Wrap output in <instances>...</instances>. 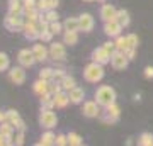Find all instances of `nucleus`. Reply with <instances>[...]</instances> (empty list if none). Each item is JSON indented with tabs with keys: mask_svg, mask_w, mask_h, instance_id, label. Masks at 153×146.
Returning a JSON list of instances; mask_svg holds the SVG:
<instances>
[{
	"mask_svg": "<svg viewBox=\"0 0 153 146\" xmlns=\"http://www.w3.org/2000/svg\"><path fill=\"white\" fill-rule=\"evenodd\" d=\"M95 100H97L99 105H102V107H107L111 104L116 102V90L112 87L109 85H102L97 88V92H95Z\"/></svg>",
	"mask_w": 153,
	"mask_h": 146,
	"instance_id": "obj_1",
	"label": "nucleus"
},
{
	"mask_svg": "<svg viewBox=\"0 0 153 146\" xmlns=\"http://www.w3.org/2000/svg\"><path fill=\"white\" fill-rule=\"evenodd\" d=\"M104 65H100V63H90V65L85 66V70H83V76H85V80L90 82V83H97L104 78Z\"/></svg>",
	"mask_w": 153,
	"mask_h": 146,
	"instance_id": "obj_2",
	"label": "nucleus"
},
{
	"mask_svg": "<svg viewBox=\"0 0 153 146\" xmlns=\"http://www.w3.org/2000/svg\"><path fill=\"white\" fill-rule=\"evenodd\" d=\"M24 17L22 14H12L9 12L7 17L4 19V26H5L7 31H12V33H16V31H22L24 29Z\"/></svg>",
	"mask_w": 153,
	"mask_h": 146,
	"instance_id": "obj_3",
	"label": "nucleus"
},
{
	"mask_svg": "<svg viewBox=\"0 0 153 146\" xmlns=\"http://www.w3.org/2000/svg\"><path fill=\"white\" fill-rule=\"evenodd\" d=\"M39 124L43 126V127H46V129H53V127L58 124V117H56V114L53 112V109H41Z\"/></svg>",
	"mask_w": 153,
	"mask_h": 146,
	"instance_id": "obj_4",
	"label": "nucleus"
},
{
	"mask_svg": "<svg viewBox=\"0 0 153 146\" xmlns=\"http://www.w3.org/2000/svg\"><path fill=\"white\" fill-rule=\"evenodd\" d=\"M119 114H121V110L114 102V104H111V105H107V107H104V112L99 114V117L105 124H112V122H116V121L119 119Z\"/></svg>",
	"mask_w": 153,
	"mask_h": 146,
	"instance_id": "obj_5",
	"label": "nucleus"
},
{
	"mask_svg": "<svg viewBox=\"0 0 153 146\" xmlns=\"http://www.w3.org/2000/svg\"><path fill=\"white\" fill-rule=\"evenodd\" d=\"M129 63V58L126 56L124 51H114L111 54V65L114 70H124Z\"/></svg>",
	"mask_w": 153,
	"mask_h": 146,
	"instance_id": "obj_6",
	"label": "nucleus"
},
{
	"mask_svg": "<svg viewBox=\"0 0 153 146\" xmlns=\"http://www.w3.org/2000/svg\"><path fill=\"white\" fill-rule=\"evenodd\" d=\"M17 61H19V65H22L24 68H31V66L36 63L33 49H31V51H29V49H21L19 54H17Z\"/></svg>",
	"mask_w": 153,
	"mask_h": 146,
	"instance_id": "obj_7",
	"label": "nucleus"
},
{
	"mask_svg": "<svg viewBox=\"0 0 153 146\" xmlns=\"http://www.w3.org/2000/svg\"><path fill=\"white\" fill-rule=\"evenodd\" d=\"M5 121H7V122H10V124L14 126L17 131H24V129H26L24 121L21 119L19 112H17V110H14V109H10V110H7V112H5Z\"/></svg>",
	"mask_w": 153,
	"mask_h": 146,
	"instance_id": "obj_8",
	"label": "nucleus"
},
{
	"mask_svg": "<svg viewBox=\"0 0 153 146\" xmlns=\"http://www.w3.org/2000/svg\"><path fill=\"white\" fill-rule=\"evenodd\" d=\"M92 60L95 63H100V65H107V63H111V53L104 46L102 48H95L92 51Z\"/></svg>",
	"mask_w": 153,
	"mask_h": 146,
	"instance_id": "obj_9",
	"label": "nucleus"
},
{
	"mask_svg": "<svg viewBox=\"0 0 153 146\" xmlns=\"http://www.w3.org/2000/svg\"><path fill=\"white\" fill-rule=\"evenodd\" d=\"M9 78H10L12 83H16V85H22L24 82H26V71H24V66H14L10 68L9 71Z\"/></svg>",
	"mask_w": 153,
	"mask_h": 146,
	"instance_id": "obj_10",
	"label": "nucleus"
},
{
	"mask_svg": "<svg viewBox=\"0 0 153 146\" xmlns=\"http://www.w3.org/2000/svg\"><path fill=\"white\" fill-rule=\"evenodd\" d=\"M49 56H51L55 61L65 60V56H66L65 43H51V48H49Z\"/></svg>",
	"mask_w": 153,
	"mask_h": 146,
	"instance_id": "obj_11",
	"label": "nucleus"
},
{
	"mask_svg": "<svg viewBox=\"0 0 153 146\" xmlns=\"http://www.w3.org/2000/svg\"><path fill=\"white\" fill-rule=\"evenodd\" d=\"M22 33H24V38L29 39V41L39 39V34H41L39 33V29H38V26H36V22H29V21H26Z\"/></svg>",
	"mask_w": 153,
	"mask_h": 146,
	"instance_id": "obj_12",
	"label": "nucleus"
},
{
	"mask_svg": "<svg viewBox=\"0 0 153 146\" xmlns=\"http://www.w3.org/2000/svg\"><path fill=\"white\" fill-rule=\"evenodd\" d=\"M123 31V26H121L119 22L116 21H111V22H104V33L109 36V38H117Z\"/></svg>",
	"mask_w": 153,
	"mask_h": 146,
	"instance_id": "obj_13",
	"label": "nucleus"
},
{
	"mask_svg": "<svg viewBox=\"0 0 153 146\" xmlns=\"http://www.w3.org/2000/svg\"><path fill=\"white\" fill-rule=\"evenodd\" d=\"M82 112H83V116H85V117H97L99 114H100L97 100H87V102L83 104Z\"/></svg>",
	"mask_w": 153,
	"mask_h": 146,
	"instance_id": "obj_14",
	"label": "nucleus"
},
{
	"mask_svg": "<svg viewBox=\"0 0 153 146\" xmlns=\"http://www.w3.org/2000/svg\"><path fill=\"white\" fill-rule=\"evenodd\" d=\"M116 14H117V10H116V7L111 5V4H104V5L100 7V19H102L104 22L114 21Z\"/></svg>",
	"mask_w": 153,
	"mask_h": 146,
	"instance_id": "obj_15",
	"label": "nucleus"
},
{
	"mask_svg": "<svg viewBox=\"0 0 153 146\" xmlns=\"http://www.w3.org/2000/svg\"><path fill=\"white\" fill-rule=\"evenodd\" d=\"M78 22H80V31H83V33H90L95 26V21L90 14H82L78 17Z\"/></svg>",
	"mask_w": 153,
	"mask_h": 146,
	"instance_id": "obj_16",
	"label": "nucleus"
},
{
	"mask_svg": "<svg viewBox=\"0 0 153 146\" xmlns=\"http://www.w3.org/2000/svg\"><path fill=\"white\" fill-rule=\"evenodd\" d=\"M14 131H16V127H14L10 122H7V121H4V122L0 124V133L7 138V145H14V141H12V138H14Z\"/></svg>",
	"mask_w": 153,
	"mask_h": 146,
	"instance_id": "obj_17",
	"label": "nucleus"
},
{
	"mask_svg": "<svg viewBox=\"0 0 153 146\" xmlns=\"http://www.w3.org/2000/svg\"><path fill=\"white\" fill-rule=\"evenodd\" d=\"M68 102H70V95H68V92L61 90V92L55 93V107L65 109L66 105H68Z\"/></svg>",
	"mask_w": 153,
	"mask_h": 146,
	"instance_id": "obj_18",
	"label": "nucleus"
},
{
	"mask_svg": "<svg viewBox=\"0 0 153 146\" xmlns=\"http://www.w3.org/2000/svg\"><path fill=\"white\" fill-rule=\"evenodd\" d=\"M33 90H34V93H38L39 97H41V95H44L46 92H49V82L48 80H43V78H39V80L34 82Z\"/></svg>",
	"mask_w": 153,
	"mask_h": 146,
	"instance_id": "obj_19",
	"label": "nucleus"
},
{
	"mask_svg": "<svg viewBox=\"0 0 153 146\" xmlns=\"http://www.w3.org/2000/svg\"><path fill=\"white\" fill-rule=\"evenodd\" d=\"M68 95H70L71 104H80L83 100V97H85V90L80 88V87H75V88H71L70 92H68Z\"/></svg>",
	"mask_w": 153,
	"mask_h": 146,
	"instance_id": "obj_20",
	"label": "nucleus"
},
{
	"mask_svg": "<svg viewBox=\"0 0 153 146\" xmlns=\"http://www.w3.org/2000/svg\"><path fill=\"white\" fill-rule=\"evenodd\" d=\"M33 53H34V58H36V61H44L46 58H48V53H49V51L44 48L43 44H34Z\"/></svg>",
	"mask_w": 153,
	"mask_h": 146,
	"instance_id": "obj_21",
	"label": "nucleus"
},
{
	"mask_svg": "<svg viewBox=\"0 0 153 146\" xmlns=\"http://www.w3.org/2000/svg\"><path fill=\"white\" fill-rule=\"evenodd\" d=\"M55 107V95L51 92H46L41 95V109H53Z\"/></svg>",
	"mask_w": 153,
	"mask_h": 146,
	"instance_id": "obj_22",
	"label": "nucleus"
},
{
	"mask_svg": "<svg viewBox=\"0 0 153 146\" xmlns=\"http://www.w3.org/2000/svg\"><path fill=\"white\" fill-rule=\"evenodd\" d=\"M63 27H65V31H80V22L76 17H68L65 22H63Z\"/></svg>",
	"mask_w": 153,
	"mask_h": 146,
	"instance_id": "obj_23",
	"label": "nucleus"
},
{
	"mask_svg": "<svg viewBox=\"0 0 153 146\" xmlns=\"http://www.w3.org/2000/svg\"><path fill=\"white\" fill-rule=\"evenodd\" d=\"M63 43L68 44V46H75L78 43V34H76V31H65V34H63Z\"/></svg>",
	"mask_w": 153,
	"mask_h": 146,
	"instance_id": "obj_24",
	"label": "nucleus"
},
{
	"mask_svg": "<svg viewBox=\"0 0 153 146\" xmlns=\"http://www.w3.org/2000/svg\"><path fill=\"white\" fill-rule=\"evenodd\" d=\"M9 12H12V14H24L22 0H9Z\"/></svg>",
	"mask_w": 153,
	"mask_h": 146,
	"instance_id": "obj_25",
	"label": "nucleus"
},
{
	"mask_svg": "<svg viewBox=\"0 0 153 146\" xmlns=\"http://www.w3.org/2000/svg\"><path fill=\"white\" fill-rule=\"evenodd\" d=\"M55 143H56V136L48 129L43 136H41V141H39L38 145H39V146H43V145H44V146H48V145H55Z\"/></svg>",
	"mask_w": 153,
	"mask_h": 146,
	"instance_id": "obj_26",
	"label": "nucleus"
},
{
	"mask_svg": "<svg viewBox=\"0 0 153 146\" xmlns=\"http://www.w3.org/2000/svg\"><path fill=\"white\" fill-rule=\"evenodd\" d=\"M116 21L119 22L123 27H128L129 26V14H128L124 9H121V10H117V14H116Z\"/></svg>",
	"mask_w": 153,
	"mask_h": 146,
	"instance_id": "obj_27",
	"label": "nucleus"
},
{
	"mask_svg": "<svg viewBox=\"0 0 153 146\" xmlns=\"http://www.w3.org/2000/svg\"><path fill=\"white\" fill-rule=\"evenodd\" d=\"M39 21H46V22H53V21H58V12L55 9H49L46 12H41V19Z\"/></svg>",
	"mask_w": 153,
	"mask_h": 146,
	"instance_id": "obj_28",
	"label": "nucleus"
},
{
	"mask_svg": "<svg viewBox=\"0 0 153 146\" xmlns=\"http://www.w3.org/2000/svg\"><path fill=\"white\" fill-rule=\"evenodd\" d=\"M60 83H61V88H63L65 92H70L71 88H75V87H76V82H75L73 76H65Z\"/></svg>",
	"mask_w": 153,
	"mask_h": 146,
	"instance_id": "obj_29",
	"label": "nucleus"
},
{
	"mask_svg": "<svg viewBox=\"0 0 153 146\" xmlns=\"http://www.w3.org/2000/svg\"><path fill=\"white\" fill-rule=\"evenodd\" d=\"M116 48H117V51H126V49L129 48V44H128V38H126V36H117V38H116Z\"/></svg>",
	"mask_w": 153,
	"mask_h": 146,
	"instance_id": "obj_30",
	"label": "nucleus"
},
{
	"mask_svg": "<svg viewBox=\"0 0 153 146\" xmlns=\"http://www.w3.org/2000/svg\"><path fill=\"white\" fill-rule=\"evenodd\" d=\"M138 145L140 146H152L153 145V136L150 133H143L140 138H138Z\"/></svg>",
	"mask_w": 153,
	"mask_h": 146,
	"instance_id": "obj_31",
	"label": "nucleus"
},
{
	"mask_svg": "<svg viewBox=\"0 0 153 146\" xmlns=\"http://www.w3.org/2000/svg\"><path fill=\"white\" fill-rule=\"evenodd\" d=\"M66 138H68V145H71V146H80V145H83V139H82L78 134H76V133H70Z\"/></svg>",
	"mask_w": 153,
	"mask_h": 146,
	"instance_id": "obj_32",
	"label": "nucleus"
},
{
	"mask_svg": "<svg viewBox=\"0 0 153 146\" xmlns=\"http://www.w3.org/2000/svg\"><path fill=\"white\" fill-rule=\"evenodd\" d=\"M53 73H55L53 68H41V70H39V78L49 82V80H53Z\"/></svg>",
	"mask_w": 153,
	"mask_h": 146,
	"instance_id": "obj_33",
	"label": "nucleus"
},
{
	"mask_svg": "<svg viewBox=\"0 0 153 146\" xmlns=\"http://www.w3.org/2000/svg\"><path fill=\"white\" fill-rule=\"evenodd\" d=\"M10 66V60L5 53H0V71H5Z\"/></svg>",
	"mask_w": 153,
	"mask_h": 146,
	"instance_id": "obj_34",
	"label": "nucleus"
},
{
	"mask_svg": "<svg viewBox=\"0 0 153 146\" xmlns=\"http://www.w3.org/2000/svg\"><path fill=\"white\" fill-rule=\"evenodd\" d=\"M49 31L53 34H60L61 31H65V27H63V24H60L58 21H53V22H49Z\"/></svg>",
	"mask_w": 153,
	"mask_h": 146,
	"instance_id": "obj_35",
	"label": "nucleus"
},
{
	"mask_svg": "<svg viewBox=\"0 0 153 146\" xmlns=\"http://www.w3.org/2000/svg\"><path fill=\"white\" fill-rule=\"evenodd\" d=\"M53 36H55V34L51 33V31H49V29H46V31H43V33L39 34V39H41V41H43V43H49V41H51V39H53Z\"/></svg>",
	"mask_w": 153,
	"mask_h": 146,
	"instance_id": "obj_36",
	"label": "nucleus"
},
{
	"mask_svg": "<svg viewBox=\"0 0 153 146\" xmlns=\"http://www.w3.org/2000/svg\"><path fill=\"white\" fill-rule=\"evenodd\" d=\"M36 9H38L39 12H46V10H49V4H48V0H38V2H36Z\"/></svg>",
	"mask_w": 153,
	"mask_h": 146,
	"instance_id": "obj_37",
	"label": "nucleus"
},
{
	"mask_svg": "<svg viewBox=\"0 0 153 146\" xmlns=\"http://www.w3.org/2000/svg\"><path fill=\"white\" fill-rule=\"evenodd\" d=\"M126 38H128V44H129V48H138V36H136V34H128Z\"/></svg>",
	"mask_w": 153,
	"mask_h": 146,
	"instance_id": "obj_38",
	"label": "nucleus"
},
{
	"mask_svg": "<svg viewBox=\"0 0 153 146\" xmlns=\"http://www.w3.org/2000/svg\"><path fill=\"white\" fill-rule=\"evenodd\" d=\"M61 90H63V88H61V83H53V82L49 80V92L53 93V95L61 92Z\"/></svg>",
	"mask_w": 153,
	"mask_h": 146,
	"instance_id": "obj_39",
	"label": "nucleus"
},
{
	"mask_svg": "<svg viewBox=\"0 0 153 146\" xmlns=\"http://www.w3.org/2000/svg\"><path fill=\"white\" fill-rule=\"evenodd\" d=\"M55 145H58V146L68 145V138H66L65 134H58V136H56V143H55Z\"/></svg>",
	"mask_w": 153,
	"mask_h": 146,
	"instance_id": "obj_40",
	"label": "nucleus"
},
{
	"mask_svg": "<svg viewBox=\"0 0 153 146\" xmlns=\"http://www.w3.org/2000/svg\"><path fill=\"white\" fill-rule=\"evenodd\" d=\"M104 48L107 49L111 54L114 53V51H117V48H116V43H114V41H107V43H104Z\"/></svg>",
	"mask_w": 153,
	"mask_h": 146,
	"instance_id": "obj_41",
	"label": "nucleus"
},
{
	"mask_svg": "<svg viewBox=\"0 0 153 146\" xmlns=\"http://www.w3.org/2000/svg\"><path fill=\"white\" fill-rule=\"evenodd\" d=\"M14 145H17V146L24 145V131H19V133H17L16 139H14Z\"/></svg>",
	"mask_w": 153,
	"mask_h": 146,
	"instance_id": "obj_42",
	"label": "nucleus"
},
{
	"mask_svg": "<svg viewBox=\"0 0 153 146\" xmlns=\"http://www.w3.org/2000/svg\"><path fill=\"white\" fill-rule=\"evenodd\" d=\"M65 71H63V70H55V73H53V80H63V78H65Z\"/></svg>",
	"mask_w": 153,
	"mask_h": 146,
	"instance_id": "obj_43",
	"label": "nucleus"
},
{
	"mask_svg": "<svg viewBox=\"0 0 153 146\" xmlns=\"http://www.w3.org/2000/svg\"><path fill=\"white\" fill-rule=\"evenodd\" d=\"M36 2H38V0H22L24 9H36Z\"/></svg>",
	"mask_w": 153,
	"mask_h": 146,
	"instance_id": "obj_44",
	"label": "nucleus"
},
{
	"mask_svg": "<svg viewBox=\"0 0 153 146\" xmlns=\"http://www.w3.org/2000/svg\"><path fill=\"white\" fill-rule=\"evenodd\" d=\"M126 53V56H128V58H129V61L131 60H134V54H136V48H128L124 51Z\"/></svg>",
	"mask_w": 153,
	"mask_h": 146,
	"instance_id": "obj_45",
	"label": "nucleus"
},
{
	"mask_svg": "<svg viewBox=\"0 0 153 146\" xmlns=\"http://www.w3.org/2000/svg\"><path fill=\"white\" fill-rule=\"evenodd\" d=\"M145 76L146 78H153V66H146L145 68Z\"/></svg>",
	"mask_w": 153,
	"mask_h": 146,
	"instance_id": "obj_46",
	"label": "nucleus"
},
{
	"mask_svg": "<svg viewBox=\"0 0 153 146\" xmlns=\"http://www.w3.org/2000/svg\"><path fill=\"white\" fill-rule=\"evenodd\" d=\"M48 4H49V9H56L58 7V0H48Z\"/></svg>",
	"mask_w": 153,
	"mask_h": 146,
	"instance_id": "obj_47",
	"label": "nucleus"
},
{
	"mask_svg": "<svg viewBox=\"0 0 153 146\" xmlns=\"http://www.w3.org/2000/svg\"><path fill=\"white\" fill-rule=\"evenodd\" d=\"M0 145H7V138L0 133Z\"/></svg>",
	"mask_w": 153,
	"mask_h": 146,
	"instance_id": "obj_48",
	"label": "nucleus"
},
{
	"mask_svg": "<svg viewBox=\"0 0 153 146\" xmlns=\"http://www.w3.org/2000/svg\"><path fill=\"white\" fill-rule=\"evenodd\" d=\"M4 121H5V114H4V112H2V110H0V124H2Z\"/></svg>",
	"mask_w": 153,
	"mask_h": 146,
	"instance_id": "obj_49",
	"label": "nucleus"
},
{
	"mask_svg": "<svg viewBox=\"0 0 153 146\" xmlns=\"http://www.w3.org/2000/svg\"><path fill=\"white\" fill-rule=\"evenodd\" d=\"M83 2H94V0H83Z\"/></svg>",
	"mask_w": 153,
	"mask_h": 146,
	"instance_id": "obj_50",
	"label": "nucleus"
},
{
	"mask_svg": "<svg viewBox=\"0 0 153 146\" xmlns=\"http://www.w3.org/2000/svg\"><path fill=\"white\" fill-rule=\"evenodd\" d=\"M99 2H104V0H99Z\"/></svg>",
	"mask_w": 153,
	"mask_h": 146,
	"instance_id": "obj_51",
	"label": "nucleus"
}]
</instances>
